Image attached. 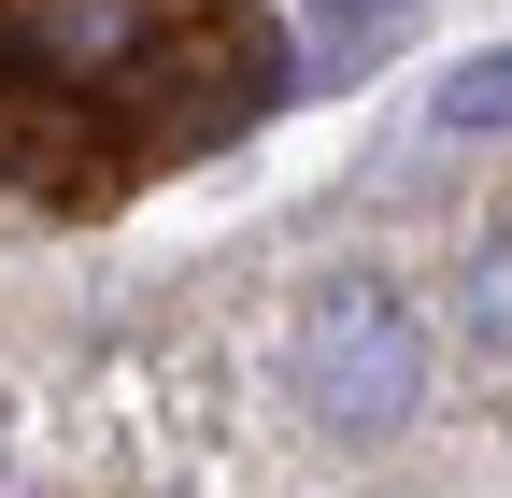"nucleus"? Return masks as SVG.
<instances>
[{"label":"nucleus","instance_id":"f257e3e1","mask_svg":"<svg viewBox=\"0 0 512 498\" xmlns=\"http://www.w3.org/2000/svg\"><path fill=\"white\" fill-rule=\"evenodd\" d=\"M299 413L328 427V442H399L427 413V314L384 271H328L299 299Z\"/></svg>","mask_w":512,"mask_h":498},{"label":"nucleus","instance_id":"f03ea898","mask_svg":"<svg viewBox=\"0 0 512 498\" xmlns=\"http://www.w3.org/2000/svg\"><path fill=\"white\" fill-rule=\"evenodd\" d=\"M157 0H0V86L29 100H86V86H128L157 57Z\"/></svg>","mask_w":512,"mask_h":498},{"label":"nucleus","instance_id":"7ed1b4c3","mask_svg":"<svg viewBox=\"0 0 512 498\" xmlns=\"http://www.w3.org/2000/svg\"><path fill=\"white\" fill-rule=\"evenodd\" d=\"M427 129H441V143H498V129H512V43H484L470 72L427 86Z\"/></svg>","mask_w":512,"mask_h":498},{"label":"nucleus","instance_id":"20e7f679","mask_svg":"<svg viewBox=\"0 0 512 498\" xmlns=\"http://www.w3.org/2000/svg\"><path fill=\"white\" fill-rule=\"evenodd\" d=\"M456 314H470V342L512 370V228L484 242V257H470V285H456Z\"/></svg>","mask_w":512,"mask_h":498},{"label":"nucleus","instance_id":"39448f33","mask_svg":"<svg viewBox=\"0 0 512 498\" xmlns=\"http://www.w3.org/2000/svg\"><path fill=\"white\" fill-rule=\"evenodd\" d=\"M299 15H313V43H328V57H370V43H399L427 0H299Z\"/></svg>","mask_w":512,"mask_h":498}]
</instances>
